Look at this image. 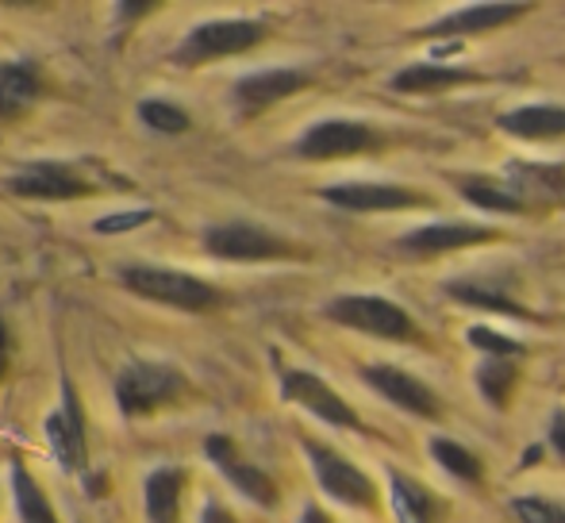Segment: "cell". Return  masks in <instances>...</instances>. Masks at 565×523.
Listing matches in <instances>:
<instances>
[{"instance_id":"cell-31","label":"cell","mask_w":565,"mask_h":523,"mask_svg":"<svg viewBox=\"0 0 565 523\" xmlns=\"http://www.w3.org/2000/svg\"><path fill=\"white\" fill-rule=\"evenodd\" d=\"M154 220V212L150 209H135V212H116V216H105L97 220V232L100 235H119V232H135V227L150 224Z\"/></svg>"},{"instance_id":"cell-22","label":"cell","mask_w":565,"mask_h":523,"mask_svg":"<svg viewBox=\"0 0 565 523\" xmlns=\"http://www.w3.org/2000/svg\"><path fill=\"white\" fill-rule=\"evenodd\" d=\"M12 493H15V512H20V523H58L51 501H46V493L35 485V478H31L20 462L12 466Z\"/></svg>"},{"instance_id":"cell-23","label":"cell","mask_w":565,"mask_h":523,"mask_svg":"<svg viewBox=\"0 0 565 523\" xmlns=\"http://www.w3.org/2000/svg\"><path fill=\"white\" fill-rule=\"evenodd\" d=\"M477 389L489 404L504 408L508 396L515 389V362L512 359H484L481 370H477Z\"/></svg>"},{"instance_id":"cell-12","label":"cell","mask_w":565,"mask_h":523,"mask_svg":"<svg viewBox=\"0 0 565 523\" xmlns=\"http://www.w3.org/2000/svg\"><path fill=\"white\" fill-rule=\"evenodd\" d=\"M362 377L385 396V401H393L396 408L412 412V416H424V419L439 416V401H435V393L427 389L419 377L404 374V370H396V366H365Z\"/></svg>"},{"instance_id":"cell-8","label":"cell","mask_w":565,"mask_h":523,"mask_svg":"<svg viewBox=\"0 0 565 523\" xmlns=\"http://www.w3.org/2000/svg\"><path fill=\"white\" fill-rule=\"evenodd\" d=\"M281 393L285 401L300 404L305 412H312L316 419H323V424L331 427H358V416L354 408H350L342 396L331 389L323 377L308 374V370H289V374L281 377Z\"/></svg>"},{"instance_id":"cell-20","label":"cell","mask_w":565,"mask_h":523,"mask_svg":"<svg viewBox=\"0 0 565 523\" xmlns=\"http://www.w3.org/2000/svg\"><path fill=\"white\" fill-rule=\"evenodd\" d=\"M473 85L477 74H466V70H447V66H408L393 77L396 93H439V89H454V85Z\"/></svg>"},{"instance_id":"cell-24","label":"cell","mask_w":565,"mask_h":523,"mask_svg":"<svg viewBox=\"0 0 565 523\" xmlns=\"http://www.w3.org/2000/svg\"><path fill=\"white\" fill-rule=\"evenodd\" d=\"M431 458L443 466V470H450L454 478H461V481H481L484 478V470H481V462H477V455H469L461 442H454V439H435L431 442Z\"/></svg>"},{"instance_id":"cell-36","label":"cell","mask_w":565,"mask_h":523,"mask_svg":"<svg viewBox=\"0 0 565 523\" xmlns=\"http://www.w3.org/2000/svg\"><path fill=\"white\" fill-rule=\"evenodd\" d=\"M300 523H331V520H328V512H320V509H308V512H305V520H300Z\"/></svg>"},{"instance_id":"cell-19","label":"cell","mask_w":565,"mask_h":523,"mask_svg":"<svg viewBox=\"0 0 565 523\" xmlns=\"http://www.w3.org/2000/svg\"><path fill=\"white\" fill-rule=\"evenodd\" d=\"M500 128L520 135V139H554L565 135V108L562 105H527L500 116Z\"/></svg>"},{"instance_id":"cell-15","label":"cell","mask_w":565,"mask_h":523,"mask_svg":"<svg viewBox=\"0 0 565 523\" xmlns=\"http://www.w3.org/2000/svg\"><path fill=\"white\" fill-rule=\"evenodd\" d=\"M492 227H477V224H435V227H419V232H408L401 239V250L408 255H447V250L458 247H473V243H489Z\"/></svg>"},{"instance_id":"cell-17","label":"cell","mask_w":565,"mask_h":523,"mask_svg":"<svg viewBox=\"0 0 565 523\" xmlns=\"http://www.w3.org/2000/svg\"><path fill=\"white\" fill-rule=\"evenodd\" d=\"M39 89H43V77L28 62H4L0 66V120H12V116L28 113L35 105Z\"/></svg>"},{"instance_id":"cell-6","label":"cell","mask_w":565,"mask_h":523,"mask_svg":"<svg viewBox=\"0 0 565 523\" xmlns=\"http://www.w3.org/2000/svg\"><path fill=\"white\" fill-rule=\"evenodd\" d=\"M204 247H209L216 258H227V262H269V258L297 255L281 235L266 232V227H254V224L212 227V232H204Z\"/></svg>"},{"instance_id":"cell-33","label":"cell","mask_w":565,"mask_h":523,"mask_svg":"<svg viewBox=\"0 0 565 523\" xmlns=\"http://www.w3.org/2000/svg\"><path fill=\"white\" fill-rule=\"evenodd\" d=\"M201 523H235V516H231V512L224 509V504H204Z\"/></svg>"},{"instance_id":"cell-21","label":"cell","mask_w":565,"mask_h":523,"mask_svg":"<svg viewBox=\"0 0 565 523\" xmlns=\"http://www.w3.org/2000/svg\"><path fill=\"white\" fill-rule=\"evenodd\" d=\"M393 509L401 523H431L439 512L435 497L416 478H404V473H393Z\"/></svg>"},{"instance_id":"cell-11","label":"cell","mask_w":565,"mask_h":523,"mask_svg":"<svg viewBox=\"0 0 565 523\" xmlns=\"http://www.w3.org/2000/svg\"><path fill=\"white\" fill-rule=\"evenodd\" d=\"M373 142H377V135L365 128V124L328 120V124H316L312 131H305V139L297 142V154L312 158V162H328V158L358 154V150L373 147Z\"/></svg>"},{"instance_id":"cell-7","label":"cell","mask_w":565,"mask_h":523,"mask_svg":"<svg viewBox=\"0 0 565 523\" xmlns=\"http://www.w3.org/2000/svg\"><path fill=\"white\" fill-rule=\"evenodd\" d=\"M8 189L28 201H77L89 193V181L62 162H31L8 178Z\"/></svg>"},{"instance_id":"cell-2","label":"cell","mask_w":565,"mask_h":523,"mask_svg":"<svg viewBox=\"0 0 565 523\" xmlns=\"http://www.w3.org/2000/svg\"><path fill=\"white\" fill-rule=\"evenodd\" d=\"M181 393H185V377L162 362H131L116 377V401L127 419L150 416V412L173 404Z\"/></svg>"},{"instance_id":"cell-26","label":"cell","mask_w":565,"mask_h":523,"mask_svg":"<svg viewBox=\"0 0 565 523\" xmlns=\"http://www.w3.org/2000/svg\"><path fill=\"white\" fill-rule=\"evenodd\" d=\"M139 120L147 124V128L162 131V135H181V131H189L185 108L170 105V100H142V105H139Z\"/></svg>"},{"instance_id":"cell-1","label":"cell","mask_w":565,"mask_h":523,"mask_svg":"<svg viewBox=\"0 0 565 523\" xmlns=\"http://www.w3.org/2000/svg\"><path fill=\"white\" fill-rule=\"evenodd\" d=\"M124 285L135 297L181 308V312H209V308L220 305V292L212 289L209 281H201V277H193V274H181V269H166V266H127Z\"/></svg>"},{"instance_id":"cell-5","label":"cell","mask_w":565,"mask_h":523,"mask_svg":"<svg viewBox=\"0 0 565 523\" xmlns=\"http://www.w3.org/2000/svg\"><path fill=\"white\" fill-rule=\"evenodd\" d=\"M308 450V462L316 470V481L323 485V493H331L342 504H354V509H373L377 504V493H373V481L358 470L354 462L339 458L331 447L323 442H305Z\"/></svg>"},{"instance_id":"cell-27","label":"cell","mask_w":565,"mask_h":523,"mask_svg":"<svg viewBox=\"0 0 565 523\" xmlns=\"http://www.w3.org/2000/svg\"><path fill=\"white\" fill-rule=\"evenodd\" d=\"M461 196H466L469 204H477V209H489V212H508V216L523 212V201H515V196L492 189L489 181H466V185H461Z\"/></svg>"},{"instance_id":"cell-9","label":"cell","mask_w":565,"mask_h":523,"mask_svg":"<svg viewBox=\"0 0 565 523\" xmlns=\"http://www.w3.org/2000/svg\"><path fill=\"white\" fill-rule=\"evenodd\" d=\"M204 455H209L212 462L224 470V478L231 485H235L243 497H250L254 504H262V509H274L277 504V485L269 481V473H262L258 466L246 462L227 435H209V439H204Z\"/></svg>"},{"instance_id":"cell-28","label":"cell","mask_w":565,"mask_h":523,"mask_svg":"<svg viewBox=\"0 0 565 523\" xmlns=\"http://www.w3.org/2000/svg\"><path fill=\"white\" fill-rule=\"evenodd\" d=\"M512 512L520 523H565V504H554L546 497H515Z\"/></svg>"},{"instance_id":"cell-4","label":"cell","mask_w":565,"mask_h":523,"mask_svg":"<svg viewBox=\"0 0 565 523\" xmlns=\"http://www.w3.org/2000/svg\"><path fill=\"white\" fill-rule=\"evenodd\" d=\"M266 39V28L258 20H209L201 28H193L185 35L178 51V62L185 66H201V62L231 58V54H243L250 46H258Z\"/></svg>"},{"instance_id":"cell-29","label":"cell","mask_w":565,"mask_h":523,"mask_svg":"<svg viewBox=\"0 0 565 523\" xmlns=\"http://www.w3.org/2000/svg\"><path fill=\"white\" fill-rule=\"evenodd\" d=\"M515 181L523 185L527 196H558L565 193V170H543V166H531V170L515 173Z\"/></svg>"},{"instance_id":"cell-34","label":"cell","mask_w":565,"mask_h":523,"mask_svg":"<svg viewBox=\"0 0 565 523\" xmlns=\"http://www.w3.org/2000/svg\"><path fill=\"white\" fill-rule=\"evenodd\" d=\"M551 442L558 447V455L565 458V412H558V416H554V424H551Z\"/></svg>"},{"instance_id":"cell-30","label":"cell","mask_w":565,"mask_h":523,"mask_svg":"<svg viewBox=\"0 0 565 523\" xmlns=\"http://www.w3.org/2000/svg\"><path fill=\"white\" fill-rule=\"evenodd\" d=\"M469 343H473L477 351H489V359H512V354L523 351L515 339L497 335V331H489V328H473V331H469Z\"/></svg>"},{"instance_id":"cell-35","label":"cell","mask_w":565,"mask_h":523,"mask_svg":"<svg viewBox=\"0 0 565 523\" xmlns=\"http://www.w3.org/2000/svg\"><path fill=\"white\" fill-rule=\"evenodd\" d=\"M8 370V331H4V320H0V377Z\"/></svg>"},{"instance_id":"cell-18","label":"cell","mask_w":565,"mask_h":523,"mask_svg":"<svg viewBox=\"0 0 565 523\" xmlns=\"http://www.w3.org/2000/svg\"><path fill=\"white\" fill-rule=\"evenodd\" d=\"M181 489H185V473L181 470L162 466V470L147 473V481H142V501H147L150 523H178Z\"/></svg>"},{"instance_id":"cell-10","label":"cell","mask_w":565,"mask_h":523,"mask_svg":"<svg viewBox=\"0 0 565 523\" xmlns=\"http://www.w3.org/2000/svg\"><path fill=\"white\" fill-rule=\"evenodd\" d=\"M46 442L54 447V455H58V462L66 470H82L85 458H89V450H85V416L70 382L62 385V408H54L46 416Z\"/></svg>"},{"instance_id":"cell-25","label":"cell","mask_w":565,"mask_h":523,"mask_svg":"<svg viewBox=\"0 0 565 523\" xmlns=\"http://www.w3.org/2000/svg\"><path fill=\"white\" fill-rule=\"evenodd\" d=\"M450 292L461 300V305H473V308H489V312H504V316H520V320H527V308H520L512 297H504V292H492V289H481V285H469V281H454Z\"/></svg>"},{"instance_id":"cell-13","label":"cell","mask_w":565,"mask_h":523,"mask_svg":"<svg viewBox=\"0 0 565 523\" xmlns=\"http://www.w3.org/2000/svg\"><path fill=\"white\" fill-rule=\"evenodd\" d=\"M320 196L347 212H401L427 204L424 193H412V189L401 185H331Z\"/></svg>"},{"instance_id":"cell-16","label":"cell","mask_w":565,"mask_h":523,"mask_svg":"<svg viewBox=\"0 0 565 523\" xmlns=\"http://www.w3.org/2000/svg\"><path fill=\"white\" fill-rule=\"evenodd\" d=\"M523 12H527V4H473L454 15H443L424 35H466V31L473 35V31H489V28H500V23L520 20Z\"/></svg>"},{"instance_id":"cell-14","label":"cell","mask_w":565,"mask_h":523,"mask_svg":"<svg viewBox=\"0 0 565 523\" xmlns=\"http://www.w3.org/2000/svg\"><path fill=\"white\" fill-rule=\"evenodd\" d=\"M308 77L300 70H262V74H250L235 85V105L243 108L246 116L266 113L269 105L292 97L297 89H305Z\"/></svg>"},{"instance_id":"cell-32","label":"cell","mask_w":565,"mask_h":523,"mask_svg":"<svg viewBox=\"0 0 565 523\" xmlns=\"http://www.w3.org/2000/svg\"><path fill=\"white\" fill-rule=\"evenodd\" d=\"M154 8V0H135V4H116L119 20H131V15H147Z\"/></svg>"},{"instance_id":"cell-3","label":"cell","mask_w":565,"mask_h":523,"mask_svg":"<svg viewBox=\"0 0 565 523\" xmlns=\"http://www.w3.org/2000/svg\"><path fill=\"white\" fill-rule=\"evenodd\" d=\"M328 316L347 328L362 331V335L393 339V343H408L416 339V323L404 308H396L393 300L373 297V292H350V297H335L328 305Z\"/></svg>"}]
</instances>
